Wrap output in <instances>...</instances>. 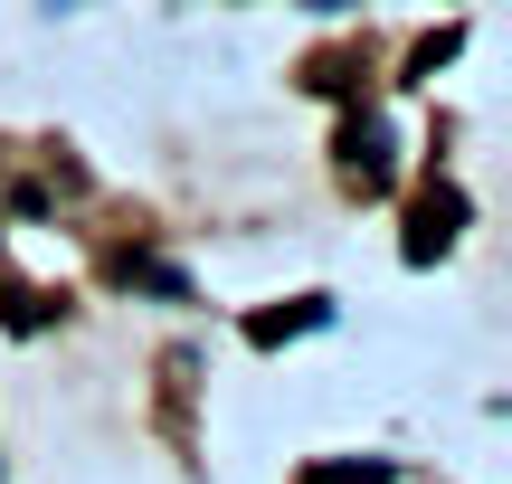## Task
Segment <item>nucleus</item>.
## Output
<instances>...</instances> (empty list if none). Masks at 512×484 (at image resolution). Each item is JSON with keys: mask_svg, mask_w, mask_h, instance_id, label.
Listing matches in <instances>:
<instances>
[{"mask_svg": "<svg viewBox=\"0 0 512 484\" xmlns=\"http://www.w3.org/2000/svg\"><path fill=\"white\" fill-rule=\"evenodd\" d=\"M456 219H465L456 190H427V200H418V228H408V257H437V247L456 238Z\"/></svg>", "mask_w": 512, "mask_h": 484, "instance_id": "f257e3e1", "label": "nucleus"}, {"mask_svg": "<svg viewBox=\"0 0 512 484\" xmlns=\"http://www.w3.org/2000/svg\"><path fill=\"white\" fill-rule=\"evenodd\" d=\"M342 162H351V181H361V190H389V133L380 124H351L342 133Z\"/></svg>", "mask_w": 512, "mask_h": 484, "instance_id": "f03ea898", "label": "nucleus"}, {"mask_svg": "<svg viewBox=\"0 0 512 484\" xmlns=\"http://www.w3.org/2000/svg\"><path fill=\"white\" fill-rule=\"evenodd\" d=\"M313 484H389V466H323Z\"/></svg>", "mask_w": 512, "mask_h": 484, "instance_id": "7ed1b4c3", "label": "nucleus"}, {"mask_svg": "<svg viewBox=\"0 0 512 484\" xmlns=\"http://www.w3.org/2000/svg\"><path fill=\"white\" fill-rule=\"evenodd\" d=\"M48 10H76V0H48Z\"/></svg>", "mask_w": 512, "mask_h": 484, "instance_id": "20e7f679", "label": "nucleus"}, {"mask_svg": "<svg viewBox=\"0 0 512 484\" xmlns=\"http://www.w3.org/2000/svg\"><path fill=\"white\" fill-rule=\"evenodd\" d=\"M323 10H342V0H323Z\"/></svg>", "mask_w": 512, "mask_h": 484, "instance_id": "39448f33", "label": "nucleus"}]
</instances>
